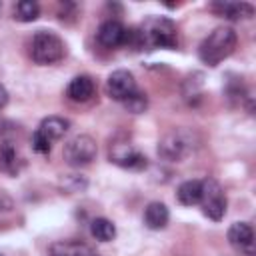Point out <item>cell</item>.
I'll return each instance as SVG.
<instances>
[{
  "label": "cell",
  "instance_id": "1",
  "mask_svg": "<svg viewBox=\"0 0 256 256\" xmlns=\"http://www.w3.org/2000/svg\"><path fill=\"white\" fill-rule=\"evenodd\" d=\"M138 32L140 48L148 46L150 50L154 48H176L178 38H176V24L170 18L164 16H150L142 22Z\"/></svg>",
  "mask_w": 256,
  "mask_h": 256
},
{
  "label": "cell",
  "instance_id": "2",
  "mask_svg": "<svg viewBox=\"0 0 256 256\" xmlns=\"http://www.w3.org/2000/svg\"><path fill=\"white\" fill-rule=\"evenodd\" d=\"M236 32L230 26H218L212 30L200 44L198 56L208 66H218L224 58H228L236 48Z\"/></svg>",
  "mask_w": 256,
  "mask_h": 256
},
{
  "label": "cell",
  "instance_id": "3",
  "mask_svg": "<svg viewBox=\"0 0 256 256\" xmlns=\"http://www.w3.org/2000/svg\"><path fill=\"white\" fill-rule=\"evenodd\" d=\"M196 148V138L190 130L184 128H176L168 134L162 136V140L158 142V154L164 160L170 162H180L186 156H190Z\"/></svg>",
  "mask_w": 256,
  "mask_h": 256
},
{
  "label": "cell",
  "instance_id": "4",
  "mask_svg": "<svg viewBox=\"0 0 256 256\" xmlns=\"http://www.w3.org/2000/svg\"><path fill=\"white\" fill-rule=\"evenodd\" d=\"M30 56L36 64L40 66H48L54 64L58 60L64 58V42L54 34V32H46L40 30L32 36V44H30Z\"/></svg>",
  "mask_w": 256,
  "mask_h": 256
},
{
  "label": "cell",
  "instance_id": "5",
  "mask_svg": "<svg viewBox=\"0 0 256 256\" xmlns=\"http://www.w3.org/2000/svg\"><path fill=\"white\" fill-rule=\"evenodd\" d=\"M98 154V146H96V140L88 134H78L74 138H70L66 144H64V162L68 166H74V168H80V166H86L90 164Z\"/></svg>",
  "mask_w": 256,
  "mask_h": 256
},
{
  "label": "cell",
  "instance_id": "6",
  "mask_svg": "<svg viewBox=\"0 0 256 256\" xmlns=\"http://www.w3.org/2000/svg\"><path fill=\"white\" fill-rule=\"evenodd\" d=\"M200 202H202V212L210 220L218 222V220L224 218V214H226V198H224L222 188L218 186V182H214V180H204L202 182V200Z\"/></svg>",
  "mask_w": 256,
  "mask_h": 256
},
{
  "label": "cell",
  "instance_id": "7",
  "mask_svg": "<svg viewBox=\"0 0 256 256\" xmlns=\"http://www.w3.org/2000/svg\"><path fill=\"white\" fill-rule=\"evenodd\" d=\"M136 90H138L136 80H134L132 72H128V70H114L106 80V92L116 102H124Z\"/></svg>",
  "mask_w": 256,
  "mask_h": 256
},
{
  "label": "cell",
  "instance_id": "8",
  "mask_svg": "<svg viewBox=\"0 0 256 256\" xmlns=\"http://www.w3.org/2000/svg\"><path fill=\"white\" fill-rule=\"evenodd\" d=\"M110 160L122 168H144L146 158L130 142H114L110 146Z\"/></svg>",
  "mask_w": 256,
  "mask_h": 256
},
{
  "label": "cell",
  "instance_id": "9",
  "mask_svg": "<svg viewBox=\"0 0 256 256\" xmlns=\"http://www.w3.org/2000/svg\"><path fill=\"white\" fill-rule=\"evenodd\" d=\"M228 242L242 252V256H254V230L248 222H234L228 228Z\"/></svg>",
  "mask_w": 256,
  "mask_h": 256
},
{
  "label": "cell",
  "instance_id": "10",
  "mask_svg": "<svg viewBox=\"0 0 256 256\" xmlns=\"http://www.w3.org/2000/svg\"><path fill=\"white\" fill-rule=\"evenodd\" d=\"M126 38H128V30L118 20H106L98 28V42L106 48L122 46L126 44Z\"/></svg>",
  "mask_w": 256,
  "mask_h": 256
},
{
  "label": "cell",
  "instance_id": "11",
  "mask_svg": "<svg viewBox=\"0 0 256 256\" xmlns=\"http://www.w3.org/2000/svg\"><path fill=\"white\" fill-rule=\"evenodd\" d=\"M50 256H100L92 246L76 240H58L50 246Z\"/></svg>",
  "mask_w": 256,
  "mask_h": 256
},
{
  "label": "cell",
  "instance_id": "12",
  "mask_svg": "<svg viewBox=\"0 0 256 256\" xmlns=\"http://www.w3.org/2000/svg\"><path fill=\"white\" fill-rule=\"evenodd\" d=\"M66 96L74 102H88L94 96V82L90 76H76L66 88Z\"/></svg>",
  "mask_w": 256,
  "mask_h": 256
},
{
  "label": "cell",
  "instance_id": "13",
  "mask_svg": "<svg viewBox=\"0 0 256 256\" xmlns=\"http://www.w3.org/2000/svg\"><path fill=\"white\" fill-rule=\"evenodd\" d=\"M170 220V212L162 202H150L144 210V224L150 230H162Z\"/></svg>",
  "mask_w": 256,
  "mask_h": 256
},
{
  "label": "cell",
  "instance_id": "14",
  "mask_svg": "<svg viewBox=\"0 0 256 256\" xmlns=\"http://www.w3.org/2000/svg\"><path fill=\"white\" fill-rule=\"evenodd\" d=\"M68 128H70V122L66 118H62V116H48V118H44L40 122L38 132L42 136H46L50 142H54V140H60L68 132Z\"/></svg>",
  "mask_w": 256,
  "mask_h": 256
},
{
  "label": "cell",
  "instance_id": "15",
  "mask_svg": "<svg viewBox=\"0 0 256 256\" xmlns=\"http://www.w3.org/2000/svg\"><path fill=\"white\" fill-rule=\"evenodd\" d=\"M212 10L222 14L228 20H240V18H250L254 14V8L246 2H216L212 4Z\"/></svg>",
  "mask_w": 256,
  "mask_h": 256
},
{
  "label": "cell",
  "instance_id": "16",
  "mask_svg": "<svg viewBox=\"0 0 256 256\" xmlns=\"http://www.w3.org/2000/svg\"><path fill=\"white\" fill-rule=\"evenodd\" d=\"M176 196H178V202L184 204V206H194V204H200L202 200V180H186L178 186L176 190Z\"/></svg>",
  "mask_w": 256,
  "mask_h": 256
},
{
  "label": "cell",
  "instance_id": "17",
  "mask_svg": "<svg viewBox=\"0 0 256 256\" xmlns=\"http://www.w3.org/2000/svg\"><path fill=\"white\" fill-rule=\"evenodd\" d=\"M90 232H92V236H94L96 240H100V242H110V240H114V236H116V226H114V222L108 220V218H94L92 224H90Z\"/></svg>",
  "mask_w": 256,
  "mask_h": 256
},
{
  "label": "cell",
  "instance_id": "18",
  "mask_svg": "<svg viewBox=\"0 0 256 256\" xmlns=\"http://www.w3.org/2000/svg\"><path fill=\"white\" fill-rule=\"evenodd\" d=\"M40 14V6L34 0H20L14 6V18L18 22H34Z\"/></svg>",
  "mask_w": 256,
  "mask_h": 256
},
{
  "label": "cell",
  "instance_id": "19",
  "mask_svg": "<svg viewBox=\"0 0 256 256\" xmlns=\"http://www.w3.org/2000/svg\"><path fill=\"white\" fill-rule=\"evenodd\" d=\"M14 166H16V148L12 142L4 140L0 142V170L14 172Z\"/></svg>",
  "mask_w": 256,
  "mask_h": 256
},
{
  "label": "cell",
  "instance_id": "20",
  "mask_svg": "<svg viewBox=\"0 0 256 256\" xmlns=\"http://www.w3.org/2000/svg\"><path fill=\"white\" fill-rule=\"evenodd\" d=\"M124 108L128 110V112H132V114H140V112H144L146 108H148V98H146V94L144 92H134L130 98H126L124 102Z\"/></svg>",
  "mask_w": 256,
  "mask_h": 256
},
{
  "label": "cell",
  "instance_id": "21",
  "mask_svg": "<svg viewBox=\"0 0 256 256\" xmlns=\"http://www.w3.org/2000/svg\"><path fill=\"white\" fill-rule=\"evenodd\" d=\"M62 188L66 192H80L82 188H86V180L82 176H76V174H70L62 180Z\"/></svg>",
  "mask_w": 256,
  "mask_h": 256
},
{
  "label": "cell",
  "instance_id": "22",
  "mask_svg": "<svg viewBox=\"0 0 256 256\" xmlns=\"http://www.w3.org/2000/svg\"><path fill=\"white\" fill-rule=\"evenodd\" d=\"M32 148H34L38 154H48V152H50V148H52V142L36 130V132L32 134Z\"/></svg>",
  "mask_w": 256,
  "mask_h": 256
},
{
  "label": "cell",
  "instance_id": "23",
  "mask_svg": "<svg viewBox=\"0 0 256 256\" xmlns=\"http://www.w3.org/2000/svg\"><path fill=\"white\" fill-rule=\"evenodd\" d=\"M6 104H8V90L0 84V110H2Z\"/></svg>",
  "mask_w": 256,
  "mask_h": 256
},
{
  "label": "cell",
  "instance_id": "24",
  "mask_svg": "<svg viewBox=\"0 0 256 256\" xmlns=\"http://www.w3.org/2000/svg\"><path fill=\"white\" fill-rule=\"evenodd\" d=\"M0 256H4V254H2V252H0Z\"/></svg>",
  "mask_w": 256,
  "mask_h": 256
}]
</instances>
